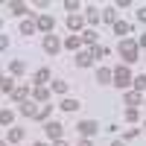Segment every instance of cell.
<instances>
[{"instance_id": "obj_1", "label": "cell", "mask_w": 146, "mask_h": 146, "mask_svg": "<svg viewBox=\"0 0 146 146\" xmlns=\"http://www.w3.org/2000/svg\"><path fill=\"white\" fill-rule=\"evenodd\" d=\"M137 50H140V47H137L135 41H126V38L120 41V56H123V62H129V64H131V62L137 58Z\"/></svg>"}, {"instance_id": "obj_2", "label": "cell", "mask_w": 146, "mask_h": 146, "mask_svg": "<svg viewBox=\"0 0 146 146\" xmlns=\"http://www.w3.org/2000/svg\"><path fill=\"white\" fill-rule=\"evenodd\" d=\"M111 82L117 85V88H129V82H131V73H129V67H117L114 73H111Z\"/></svg>"}, {"instance_id": "obj_3", "label": "cell", "mask_w": 146, "mask_h": 146, "mask_svg": "<svg viewBox=\"0 0 146 146\" xmlns=\"http://www.w3.org/2000/svg\"><path fill=\"white\" fill-rule=\"evenodd\" d=\"M44 50L53 56V53H58V50H62V41H58L56 35H47V38H44Z\"/></svg>"}, {"instance_id": "obj_4", "label": "cell", "mask_w": 146, "mask_h": 146, "mask_svg": "<svg viewBox=\"0 0 146 146\" xmlns=\"http://www.w3.org/2000/svg\"><path fill=\"white\" fill-rule=\"evenodd\" d=\"M21 114L23 117H35V120H38V105H35V102H21Z\"/></svg>"}, {"instance_id": "obj_5", "label": "cell", "mask_w": 146, "mask_h": 146, "mask_svg": "<svg viewBox=\"0 0 146 146\" xmlns=\"http://www.w3.org/2000/svg\"><path fill=\"white\" fill-rule=\"evenodd\" d=\"M79 131H82V137H91V135H96V123H94V120H82Z\"/></svg>"}, {"instance_id": "obj_6", "label": "cell", "mask_w": 146, "mask_h": 146, "mask_svg": "<svg viewBox=\"0 0 146 146\" xmlns=\"http://www.w3.org/2000/svg\"><path fill=\"white\" fill-rule=\"evenodd\" d=\"M35 23H38V29H44V32H50V35H53V27H56V21H53L50 15H41Z\"/></svg>"}, {"instance_id": "obj_7", "label": "cell", "mask_w": 146, "mask_h": 146, "mask_svg": "<svg viewBox=\"0 0 146 146\" xmlns=\"http://www.w3.org/2000/svg\"><path fill=\"white\" fill-rule=\"evenodd\" d=\"M44 129H47V135H50L53 140H62V123H47Z\"/></svg>"}, {"instance_id": "obj_8", "label": "cell", "mask_w": 146, "mask_h": 146, "mask_svg": "<svg viewBox=\"0 0 146 146\" xmlns=\"http://www.w3.org/2000/svg\"><path fill=\"white\" fill-rule=\"evenodd\" d=\"M12 100H15V102H27L29 100V88H15V91H12Z\"/></svg>"}, {"instance_id": "obj_9", "label": "cell", "mask_w": 146, "mask_h": 146, "mask_svg": "<svg viewBox=\"0 0 146 146\" xmlns=\"http://www.w3.org/2000/svg\"><path fill=\"white\" fill-rule=\"evenodd\" d=\"M64 47H67V50H70V53H76V50H79V47H82V38H79V35H70V38L64 41Z\"/></svg>"}, {"instance_id": "obj_10", "label": "cell", "mask_w": 146, "mask_h": 146, "mask_svg": "<svg viewBox=\"0 0 146 146\" xmlns=\"http://www.w3.org/2000/svg\"><path fill=\"white\" fill-rule=\"evenodd\" d=\"M123 100L129 102V108H137V105H140V94H137V91H129Z\"/></svg>"}, {"instance_id": "obj_11", "label": "cell", "mask_w": 146, "mask_h": 146, "mask_svg": "<svg viewBox=\"0 0 146 146\" xmlns=\"http://www.w3.org/2000/svg\"><path fill=\"white\" fill-rule=\"evenodd\" d=\"M76 64H79V67H91V64H94V56H91V53H79V56H76Z\"/></svg>"}, {"instance_id": "obj_12", "label": "cell", "mask_w": 146, "mask_h": 146, "mask_svg": "<svg viewBox=\"0 0 146 146\" xmlns=\"http://www.w3.org/2000/svg\"><path fill=\"white\" fill-rule=\"evenodd\" d=\"M35 27H38V23H35V21H29V18H27V21L21 23V32H23V35H32V32H35Z\"/></svg>"}, {"instance_id": "obj_13", "label": "cell", "mask_w": 146, "mask_h": 146, "mask_svg": "<svg viewBox=\"0 0 146 146\" xmlns=\"http://www.w3.org/2000/svg\"><path fill=\"white\" fill-rule=\"evenodd\" d=\"M9 70L15 73V76H23V70H27V64H23L21 58H18V62H12V64H9Z\"/></svg>"}, {"instance_id": "obj_14", "label": "cell", "mask_w": 146, "mask_h": 146, "mask_svg": "<svg viewBox=\"0 0 146 146\" xmlns=\"http://www.w3.org/2000/svg\"><path fill=\"white\" fill-rule=\"evenodd\" d=\"M96 82H100V85H105V82H111V70H96Z\"/></svg>"}, {"instance_id": "obj_15", "label": "cell", "mask_w": 146, "mask_h": 146, "mask_svg": "<svg viewBox=\"0 0 146 146\" xmlns=\"http://www.w3.org/2000/svg\"><path fill=\"white\" fill-rule=\"evenodd\" d=\"M35 82H38V85H44V82H50V70H47V67H41L38 73H35Z\"/></svg>"}, {"instance_id": "obj_16", "label": "cell", "mask_w": 146, "mask_h": 146, "mask_svg": "<svg viewBox=\"0 0 146 146\" xmlns=\"http://www.w3.org/2000/svg\"><path fill=\"white\" fill-rule=\"evenodd\" d=\"M67 27L70 29H82V18L79 15H67Z\"/></svg>"}, {"instance_id": "obj_17", "label": "cell", "mask_w": 146, "mask_h": 146, "mask_svg": "<svg viewBox=\"0 0 146 146\" xmlns=\"http://www.w3.org/2000/svg\"><path fill=\"white\" fill-rule=\"evenodd\" d=\"M0 88H3L6 94H12V91H15V85H12V79H6L3 73H0Z\"/></svg>"}, {"instance_id": "obj_18", "label": "cell", "mask_w": 146, "mask_h": 146, "mask_svg": "<svg viewBox=\"0 0 146 146\" xmlns=\"http://www.w3.org/2000/svg\"><path fill=\"white\" fill-rule=\"evenodd\" d=\"M114 32L120 35V38H123V35L129 32V23H126V21H117V23H114Z\"/></svg>"}, {"instance_id": "obj_19", "label": "cell", "mask_w": 146, "mask_h": 146, "mask_svg": "<svg viewBox=\"0 0 146 146\" xmlns=\"http://www.w3.org/2000/svg\"><path fill=\"white\" fill-rule=\"evenodd\" d=\"M85 18H88V21H91V23H100V18H102V15H100V12H96V9H94V6H91V9H88V12H85Z\"/></svg>"}, {"instance_id": "obj_20", "label": "cell", "mask_w": 146, "mask_h": 146, "mask_svg": "<svg viewBox=\"0 0 146 146\" xmlns=\"http://www.w3.org/2000/svg\"><path fill=\"white\" fill-rule=\"evenodd\" d=\"M9 9L15 12V15H27V12H29V9H27V3H9Z\"/></svg>"}, {"instance_id": "obj_21", "label": "cell", "mask_w": 146, "mask_h": 146, "mask_svg": "<svg viewBox=\"0 0 146 146\" xmlns=\"http://www.w3.org/2000/svg\"><path fill=\"white\" fill-rule=\"evenodd\" d=\"M35 100H38V102H47V100H50V91H47V88H38V91H35Z\"/></svg>"}, {"instance_id": "obj_22", "label": "cell", "mask_w": 146, "mask_h": 146, "mask_svg": "<svg viewBox=\"0 0 146 146\" xmlns=\"http://www.w3.org/2000/svg\"><path fill=\"white\" fill-rule=\"evenodd\" d=\"M102 21H108V23H117V12H114V9H105V12H102Z\"/></svg>"}, {"instance_id": "obj_23", "label": "cell", "mask_w": 146, "mask_h": 146, "mask_svg": "<svg viewBox=\"0 0 146 146\" xmlns=\"http://www.w3.org/2000/svg\"><path fill=\"white\" fill-rule=\"evenodd\" d=\"M21 137H23V129H9V140L12 143H18Z\"/></svg>"}, {"instance_id": "obj_24", "label": "cell", "mask_w": 146, "mask_h": 146, "mask_svg": "<svg viewBox=\"0 0 146 146\" xmlns=\"http://www.w3.org/2000/svg\"><path fill=\"white\" fill-rule=\"evenodd\" d=\"M82 41L85 44H96V29H88V32L82 35Z\"/></svg>"}, {"instance_id": "obj_25", "label": "cell", "mask_w": 146, "mask_h": 146, "mask_svg": "<svg viewBox=\"0 0 146 146\" xmlns=\"http://www.w3.org/2000/svg\"><path fill=\"white\" fill-rule=\"evenodd\" d=\"M62 108H64V111H76L79 102H76V100H62Z\"/></svg>"}, {"instance_id": "obj_26", "label": "cell", "mask_w": 146, "mask_h": 146, "mask_svg": "<svg viewBox=\"0 0 146 146\" xmlns=\"http://www.w3.org/2000/svg\"><path fill=\"white\" fill-rule=\"evenodd\" d=\"M53 91H56V94H64V91H67V82L56 79V82H53Z\"/></svg>"}, {"instance_id": "obj_27", "label": "cell", "mask_w": 146, "mask_h": 146, "mask_svg": "<svg viewBox=\"0 0 146 146\" xmlns=\"http://www.w3.org/2000/svg\"><path fill=\"white\" fill-rule=\"evenodd\" d=\"M38 120H50V102L38 108Z\"/></svg>"}, {"instance_id": "obj_28", "label": "cell", "mask_w": 146, "mask_h": 146, "mask_svg": "<svg viewBox=\"0 0 146 146\" xmlns=\"http://www.w3.org/2000/svg\"><path fill=\"white\" fill-rule=\"evenodd\" d=\"M9 123H12V111L3 108V111H0V126H9Z\"/></svg>"}, {"instance_id": "obj_29", "label": "cell", "mask_w": 146, "mask_h": 146, "mask_svg": "<svg viewBox=\"0 0 146 146\" xmlns=\"http://www.w3.org/2000/svg\"><path fill=\"white\" fill-rule=\"evenodd\" d=\"M91 56H96V58H105V56H108V47H102V44H100V47H94V53H91Z\"/></svg>"}, {"instance_id": "obj_30", "label": "cell", "mask_w": 146, "mask_h": 146, "mask_svg": "<svg viewBox=\"0 0 146 146\" xmlns=\"http://www.w3.org/2000/svg\"><path fill=\"white\" fill-rule=\"evenodd\" d=\"M135 88H137V94L146 91V76H137V79H135Z\"/></svg>"}, {"instance_id": "obj_31", "label": "cell", "mask_w": 146, "mask_h": 146, "mask_svg": "<svg viewBox=\"0 0 146 146\" xmlns=\"http://www.w3.org/2000/svg\"><path fill=\"white\" fill-rule=\"evenodd\" d=\"M126 120H129V123H137V108H129V111H126Z\"/></svg>"}, {"instance_id": "obj_32", "label": "cell", "mask_w": 146, "mask_h": 146, "mask_svg": "<svg viewBox=\"0 0 146 146\" xmlns=\"http://www.w3.org/2000/svg\"><path fill=\"white\" fill-rule=\"evenodd\" d=\"M64 9H70V15H73V9H79L76 0H64Z\"/></svg>"}, {"instance_id": "obj_33", "label": "cell", "mask_w": 146, "mask_h": 146, "mask_svg": "<svg viewBox=\"0 0 146 146\" xmlns=\"http://www.w3.org/2000/svg\"><path fill=\"white\" fill-rule=\"evenodd\" d=\"M137 21H140V23H146V6H143V9H137Z\"/></svg>"}, {"instance_id": "obj_34", "label": "cell", "mask_w": 146, "mask_h": 146, "mask_svg": "<svg viewBox=\"0 0 146 146\" xmlns=\"http://www.w3.org/2000/svg\"><path fill=\"white\" fill-rule=\"evenodd\" d=\"M6 47H9V38H6V35H0V50H6Z\"/></svg>"}, {"instance_id": "obj_35", "label": "cell", "mask_w": 146, "mask_h": 146, "mask_svg": "<svg viewBox=\"0 0 146 146\" xmlns=\"http://www.w3.org/2000/svg\"><path fill=\"white\" fill-rule=\"evenodd\" d=\"M79 146H94V143H91V137H85V140H79Z\"/></svg>"}, {"instance_id": "obj_36", "label": "cell", "mask_w": 146, "mask_h": 146, "mask_svg": "<svg viewBox=\"0 0 146 146\" xmlns=\"http://www.w3.org/2000/svg\"><path fill=\"white\" fill-rule=\"evenodd\" d=\"M137 47H146V32L140 35V41H137Z\"/></svg>"}, {"instance_id": "obj_37", "label": "cell", "mask_w": 146, "mask_h": 146, "mask_svg": "<svg viewBox=\"0 0 146 146\" xmlns=\"http://www.w3.org/2000/svg\"><path fill=\"white\" fill-rule=\"evenodd\" d=\"M53 146H67V143H64V140H56V143H53Z\"/></svg>"}, {"instance_id": "obj_38", "label": "cell", "mask_w": 146, "mask_h": 146, "mask_svg": "<svg viewBox=\"0 0 146 146\" xmlns=\"http://www.w3.org/2000/svg\"><path fill=\"white\" fill-rule=\"evenodd\" d=\"M111 146H126V143H123V140H114V143H111Z\"/></svg>"}, {"instance_id": "obj_39", "label": "cell", "mask_w": 146, "mask_h": 146, "mask_svg": "<svg viewBox=\"0 0 146 146\" xmlns=\"http://www.w3.org/2000/svg\"><path fill=\"white\" fill-rule=\"evenodd\" d=\"M35 146H47V143H35Z\"/></svg>"}, {"instance_id": "obj_40", "label": "cell", "mask_w": 146, "mask_h": 146, "mask_svg": "<svg viewBox=\"0 0 146 146\" xmlns=\"http://www.w3.org/2000/svg\"><path fill=\"white\" fill-rule=\"evenodd\" d=\"M0 27H3V18H0Z\"/></svg>"}, {"instance_id": "obj_41", "label": "cell", "mask_w": 146, "mask_h": 146, "mask_svg": "<svg viewBox=\"0 0 146 146\" xmlns=\"http://www.w3.org/2000/svg\"><path fill=\"white\" fill-rule=\"evenodd\" d=\"M0 146H6V143H3V140H0Z\"/></svg>"}, {"instance_id": "obj_42", "label": "cell", "mask_w": 146, "mask_h": 146, "mask_svg": "<svg viewBox=\"0 0 146 146\" xmlns=\"http://www.w3.org/2000/svg\"><path fill=\"white\" fill-rule=\"evenodd\" d=\"M143 131H146V123H143Z\"/></svg>"}]
</instances>
